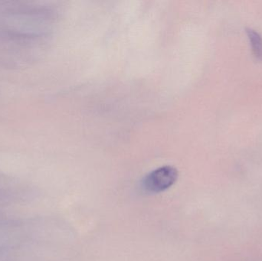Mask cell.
I'll use <instances>...</instances> for the list:
<instances>
[{
	"mask_svg": "<svg viewBox=\"0 0 262 261\" xmlns=\"http://www.w3.org/2000/svg\"><path fill=\"white\" fill-rule=\"evenodd\" d=\"M178 176V171L175 167L164 165L149 173L143 179L142 186L147 193H162L175 184Z\"/></svg>",
	"mask_w": 262,
	"mask_h": 261,
	"instance_id": "6da1fadb",
	"label": "cell"
},
{
	"mask_svg": "<svg viewBox=\"0 0 262 261\" xmlns=\"http://www.w3.org/2000/svg\"><path fill=\"white\" fill-rule=\"evenodd\" d=\"M248 34H249L252 50H253L255 56L258 58H262V38L261 35L252 29H249L248 31Z\"/></svg>",
	"mask_w": 262,
	"mask_h": 261,
	"instance_id": "7a4b0ae2",
	"label": "cell"
}]
</instances>
